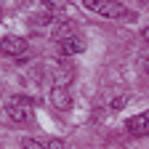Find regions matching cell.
I'll return each mask as SVG.
<instances>
[{
	"instance_id": "obj_8",
	"label": "cell",
	"mask_w": 149,
	"mask_h": 149,
	"mask_svg": "<svg viewBox=\"0 0 149 149\" xmlns=\"http://www.w3.org/2000/svg\"><path fill=\"white\" fill-rule=\"evenodd\" d=\"M59 48H61V53H64V56H72V53H80V51H85V40L74 35V37H69V40L59 43Z\"/></svg>"
},
{
	"instance_id": "obj_5",
	"label": "cell",
	"mask_w": 149,
	"mask_h": 149,
	"mask_svg": "<svg viewBox=\"0 0 149 149\" xmlns=\"http://www.w3.org/2000/svg\"><path fill=\"white\" fill-rule=\"evenodd\" d=\"M51 101H53V107H56V109H61V112L72 109V96H69V88H67V85H61V83H56V85L51 88Z\"/></svg>"
},
{
	"instance_id": "obj_11",
	"label": "cell",
	"mask_w": 149,
	"mask_h": 149,
	"mask_svg": "<svg viewBox=\"0 0 149 149\" xmlns=\"http://www.w3.org/2000/svg\"><path fill=\"white\" fill-rule=\"evenodd\" d=\"M146 74H149V61H146Z\"/></svg>"
},
{
	"instance_id": "obj_7",
	"label": "cell",
	"mask_w": 149,
	"mask_h": 149,
	"mask_svg": "<svg viewBox=\"0 0 149 149\" xmlns=\"http://www.w3.org/2000/svg\"><path fill=\"white\" fill-rule=\"evenodd\" d=\"M53 16H56V6L51 3V0H40V3H37V8H35L32 24H48Z\"/></svg>"
},
{
	"instance_id": "obj_6",
	"label": "cell",
	"mask_w": 149,
	"mask_h": 149,
	"mask_svg": "<svg viewBox=\"0 0 149 149\" xmlns=\"http://www.w3.org/2000/svg\"><path fill=\"white\" fill-rule=\"evenodd\" d=\"M74 22H69V19H61V22H56L53 24V29H51V37L56 43H64V40H69V37H74Z\"/></svg>"
},
{
	"instance_id": "obj_4",
	"label": "cell",
	"mask_w": 149,
	"mask_h": 149,
	"mask_svg": "<svg viewBox=\"0 0 149 149\" xmlns=\"http://www.w3.org/2000/svg\"><path fill=\"white\" fill-rule=\"evenodd\" d=\"M128 133L130 136H149V112H139V115H133L128 123Z\"/></svg>"
},
{
	"instance_id": "obj_9",
	"label": "cell",
	"mask_w": 149,
	"mask_h": 149,
	"mask_svg": "<svg viewBox=\"0 0 149 149\" xmlns=\"http://www.w3.org/2000/svg\"><path fill=\"white\" fill-rule=\"evenodd\" d=\"M125 101H128V96H120V99H115V101H112V107H115V109H120Z\"/></svg>"
},
{
	"instance_id": "obj_2",
	"label": "cell",
	"mask_w": 149,
	"mask_h": 149,
	"mask_svg": "<svg viewBox=\"0 0 149 149\" xmlns=\"http://www.w3.org/2000/svg\"><path fill=\"white\" fill-rule=\"evenodd\" d=\"M6 115L13 123H29L32 120V101H29V96H22V93L8 96V101H6Z\"/></svg>"
},
{
	"instance_id": "obj_10",
	"label": "cell",
	"mask_w": 149,
	"mask_h": 149,
	"mask_svg": "<svg viewBox=\"0 0 149 149\" xmlns=\"http://www.w3.org/2000/svg\"><path fill=\"white\" fill-rule=\"evenodd\" d=\"M144 40H146V43H149V27H146V29H144Z\"/></svg>"
},
{
	"instance_id": "obj_3",
	"label": "cell",
	"mask_w": 149,
	"mask_h": 149,
	"mask_svg": "<svg viewBox=\"0 0 149 149\" xmlns=\"http://www.w3.org/2000/svg\"><path fill=\"white\" fill-rule=\"evenodd\" d=\"M0 53L13 56V59H22V56L29 53V43L24 40V37H13V35H8V37H3V40H0Z\"/></svg>"
},
{
	"instance_id": "obj_1",
	"label": "cell",
	"mask_w": 149,
	"mask_h": 149,
	"mask_svg": "<svg viewBox=\"0 0 149 149\" xmlns=\"http://www.w3.org/2000/svg\"><path fill=\"white\" fill-rule=\"evenodd\" d=\"M83 3L88 11L107 16V19H133V13H128V8L117 0H83Z\"/></svg>"
}]
</instances>
